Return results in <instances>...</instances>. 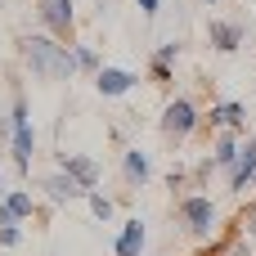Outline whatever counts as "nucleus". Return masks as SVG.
Listing matches in <instances>:
<instances>
[{"mask_svg":"<svg viewBox=\"0 0 256 256\" xmlns=\"http://www.w3.org/2000/svg\"><path fill=\"white\" fill-rule=\"evenodd\" d=\"M18 54H22V68L36 76V81H68L76 76V54H72V40L63 45V36L54 32H36V36H22L18 40Z\"/></svg>","mask_w":256,"mask_h":256,"instance_id":"1","label":"nucleus"},{"mask_svg":"<svg viewBox=\"0 0 256 256\" xmlns=\"http://www.w3.org/2000/svg\"><path fill=\"white\" fill-rule=\"evenodd\" d=\"M9 122H14V135H9L14 171H18L22 180H27V176H32V153H36V130H32V117H27V99H22V94H14Z\"/></svg>","mask_w":256,"mask_h":256,"instance_id":"2","label":"nucleus"},{"mask_svg":"<svg viewBox=\"0 0 256 256\" xmlns=\"http://www.w3.org/2000/svg\"><path fill=\"white\" fill-rule=\"evenodd\" d=\"M176 216H180V225H184V234L189 238H212V230H216V202L207 198V194H180V202H176Z\"/></svg>","mask_w":256,"mask_h":256,"instance_id":"3","label":"nucleus"},{"mask_svg":"<svg viewBox=\"0 0 256 256\" xmlns=\"http://www.w3.org/2000/svg\"><path fill=\"white\" fill-rule=\"evenodd\" d=\"M158 126H162V135H166L171 144H180V140H189V135L202 126V112H198V104H194L189 94H176V99H166Z\"/></svg>","mask_w":256,"mask_h":256,"instance_id":"4","label":"nucleus"},{"mask_svg":"<svg viewBox=\"0 0 256 256\" xmlns=\"http://www.w3.org/2000/svg\"><path fill=\"white\" fill-rule=\"evenodd\" d=\"M36 18H40L54 36H63V40H72V32H76V9H72V0H36Z\"/></svg>","mask_w":256,"mask_h":256,"instance_id":"5","label":"nucleus"},{"mask_svg":"<svg viewBox=\"0 0 256 256\" xmlns=\"http://www.w3.org/2000/svg\"><path fill=\"white\" fill-rule=\"evenodd\" d=\"M40 189H45V198H50L54 207H72V202H81V198L90 194V189H81V184H76L63 166H58L54 176H45V180H40Z\"/></svg>","mask_w":256,"mask_h":256,"instance_id":"6","label":"nucleus"},{"mask_svg":"<svg viewBox=\"0 0 256 256\" xmlns=\"http://www.w3.org/2000/svg\"><path fill=\"white\" fill-rule=\"evenodd\" d=\"M202 122H207L212 130H238V135H248V108H243V104H234V99L212 104Z\"/></svg>","mask_w":256,"mask_h":256,"instance_id":"7","label":"nucleus"},{"mask_svg":"<svg viewBox=\"0 0 256 256\" xmlns=\"http://www.w3.org/2000/svg\"><path fill=\"white\" fill-rule=\"evenodd\" d=\"M243 36H248V27L234 22V18H212V22H207V40H212V50H220V54H234V50L243 45Z\"/></svg>","mask_w":256,"mask_h":256,"instance_id":"8","label":"nucleus"},{"mask_svg":"<svg viewBox=\"0 0 256 256\" xmlns=\"http://www.w3.org/2000/svg\"><path fill=\"white\" fill-rule=\"evenodd\" d=\"M135 81H140L135 72H126V68H108V63L94 72V90H99L104 99H122V94H126Z\"/></svg>","mask_w":256,"mask_h":256,"instance_id":"9","label":"nucleus"},{"mask_svg":"<svg viewBox=\"0 0 256 256\" xmlns=\"http://www.w3.org/2000/svg\"><path fill=\"white\" fill-rule=\"evenodd\" d=\"M58 166L81 184V189H99V162L86 153H58Z\"/></svg>","mask_w":256,"mask_h":256,"instance_id":"10","label":"nucleus"},{"mask_svg":"<svg viewBox=\"0 0 256 256\" xmlns=\"http://www.w3.org/2000/svg\"><path fill=\"white\" fill-rule=\"evenodd\" d=\"M122 180H126V189H144L153 180V162H148L144 148H126L122 153Z\"/></svg>","mask_w":256,"mask_h":256,"instance_id":"11","label":"nucleus"},{"mask_svg":"<svg viewBox=\"0 0 256 256\" xmlns=\"http://www.w3.org/2000/svg\"><path fill=\"white\" fill-rule=\"evenodd\" d=\"M144 248H148V230H144V220L135 216V220H126V225L117 230L112 252H117V256H144Z\"/></svg>","mask_w":256,"mask_h":256,"instance_id":"12","label":"nucleus"},{"mask_svg":"<svg viewBox=\"0 0 256 256\" xmlns=\"http://www.w3.org/2000/svg\"><path fill=\"white\" fill-rule=\"evenodd\" d=\"M238 148H243V135L238 130H216V140H212V162H216V171H234V162H238Z\"/></svg>","mask_w":256,"mask_h":256,"instance_id":"13","label":"nucleus"},{"mask_svg":"<svg viewBox=\"0 0 256 256\" xmlns=\"http://www.w3.org/2000/svg\"><path fill=\"white\" fill-rule=\"evenodd\" d=\"M256 176V135L243 140V148H238V162H234V171H230V194H243L248 184H252Z\"/></svg>","mask_w":256,"mask_h":256,"instance_id":"14","label":"nucleus"},{"mask_svg":"<svg viewBox=\"0 0 256 256\" xmlns=\"http://www.w3.org/2000/svg\"><path fill=\"white\" fill-rule=\"evenodd\" d=\"M180 58V40H162L158 50H153V58H148V76H153V86H171V63Z\"/></svg>","mask_w":256,"mask_h":256,"instance_id":"15","label":"nucleus"},{"mask_svg":"<svg viewBox=\"0 0 256 256\" xmlns=\"http://www.w3.org/2000/svg\"><path fill=\"white\" fill-rule=\"evenodd\" d=\"M212 256H256V248H252V238L234 225V234H230V238H220V243L212 248Z\"/></svg>","mask_w":256,"mask_h":256,"instance_id":"16","label":"nucleus"},{"mask_svg":"<svg viewBox=\"0 0 256 256\" xmlns=\"http://www.w3.org/2000/svg\"><path fill=\"white\" fill-rule=\"evenodd\" d=\"M4 202L14 207V216H18V220H27V216H36V198H32L27 189H9V194H4Z\"/></svg>","mask_w":256,"mask_h":256,"instance_id":"17","label":"nucleus"},{"mask_svg":"<svg viewBox=\"0 0 256 256\" xmlns=\"http://www.w3.org/2000/svg\"><path fill=\"white\" fill-rule=\"evenodd\" d=\"M86 207H90V216H94V220H104V225H108V220H112V212H117V207H112V198H108V194H99V189H90V194H86Z\"/></svg>","mask_w":256,"mask_h":256,"instance_id":"18","label":"nucleus"},{"mask_svg":"<svg viewBox=\"0 0 256 256\" xmlns=\"http://www.w3.org/2000/svg\"><path fill=\"white\" fill-rule=\"evenodd\" d=\"M72 54H76V68H81V72H90V76L104 68V63H99V54H94L90 45H72Z\"/></svg>","mask_w":256,"mask_h":256,"instance_id":"19","label":"nucleus"},{"mask_svg":"<svg viewBox=\"0 0 256 256\" xmlns=\"http://www.w3.org/2000/svg\"><path fill=\"white\" fill-rule=\"evenodd\" d=\"M238 230H243V234L256 243V202H248V207L238 212Z\"/></svg>","mask_w":256,"mask_h":256,"instance_id":"20","label":"nucleus"},{"mask_svg":"<svg viewBox=\"0 0 256 256\" xmlns=\"http://www.w3.org/2000/svg\"><path fill=\"white\" fill-rule=\"evenodd\" d=\"M18 243H22V230H18V225H0V248H4V252H14Z\"/></svg>","mask_w":256,"mask_h":256,"instance_id":"21","label":"nucleus"},{"mask_svg":"<svg viewBox=\"0 0 256 256\" xmlns=\"http://www.w3.org/2000/svg\"><path fill=\"white\" fill-rule=\"evenodd\" d=\"M135 4H140L144 18H158V9H162V0H135Z\"/></svg>","mask_w":256,"mask_h":256,"instance_id":"22","label":"nucleus"},{"mask_svg":"<svg viewBox=\"0 0 256 256\" xmlns=\"http://www.w3.org/2000/svg\"><path fill=\"white\" fill-rule=\"evenodd\" d=\"M202 4H220V0H202Z\"/></svg>","mask_w":256,"mask_h":256,"instance_id":"23","label":"nucleus"},{"mask_svg":"<svg viewBox=\"0 0 256 256\" xmlns=\"http://www.w3.org/2000/svg\"><path fill=\"white\" fill-rule=\"evenodd\" d=\"M0 256H9V252H4V248H0Z\"/></svg>","mask_w":256,"mask_h":256,"instance_id":"24","label":"nucleus"},{"mask_svg":"<svg viewBox=\"0 0 256 256\" xmlns=\"http://www.w3.org/2000/svg\"><path fill=\"white\" fill-rule=\"evenodd\" d=\"M252 189H256V176H252Z\"/></svg>","mask_w":256,"mask_h":256,"instance_id":"25","label":"nucleus"},{"mask_svg":"<svg viewBox=\"0 0 256 256\" xmlns=\"http://www.w3.org/2000/svg\"><path fill=\"white\" fill-rule=\"evenodd\" d=\"M0 194H4V189H0Z\"/></svg>","mask_w":256,"mask_h":256,"instance_id":"26","label":"nucleus"}]
</instances>
